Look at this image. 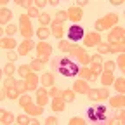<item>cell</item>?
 I'll return each mask as SVG.
<instances>
[{
	"label": "cell",
	"mask_w": 125,
	"mask_h": 125,
	"mask_svg": "<svg viewBox=\"0 0 125 125\" xmlns=\"http://www.w3.org/2000/svg\"><path fill=\"white\" fill-rule=\"evenodd\" d=\"M54 68L57 70V73H61L62 76H76L78 75V68L76 62H73L70 57H62V59H54Z\"/></svg>",
	"instance_id": "6da1fadb"
},
{
	"label": "cell",
	"mask_w": 125,
	"mask_h": 125,
	"mask_svg": "<svg viewBox=\"0 0 125 125\" xmlns=\"http://www.w3.org/2000/svg\"><path fill=\"white\" fill-rule=\"evenodd\" d=\"M116 23H118V16H116V14H106L104 18H101V19H97V21H96L94 28H96L97 33H101V31H104V30L113 28Z\"/></svg>",
	"instance_id": "7a4b0ae2"
},
{
	"label": "cell",
	"mask_w": 125,
	"mask_h": 125,
	"mask_svg": "<svg viewBox=\"0 0 125 125\" xmlns=\"http://www.w3.org/2000/svg\"><path fill=\"white\" fill-rule=\"evenodd\" d=\"M87 116L90 118L92 123H101V122L106 120V108H104L103 104H99V106H90V108L87 109Z\"/></svg>",
	"instance_id": "3957f363"
},
{
	"label": "cell",
	"mask_w": 125,
	"mask_h": 125,
	"mask_svg": "<svg viewBox=\"0 0 125 125\" xmlns=\"http://www.w3.org/2000/svg\"><path fill=\"white\" fill-rule=\"evenodd\" d=\"M35 49H37L38 59H40L42 62H47V61H49V57H51V54H52V47H51L49 42H38Z\"/></svg>",
	"instance_id": "277c9868"
},
{
	"label": "cell",
	"mask_w": 125,
	"mask_h": 125,
	"mask_svg": "<svg viewBox=\"0 0 125 125\" xmlns=\"http://www.w3.org/2000/svg\"><path fill=\"white\" fill-rule=\"evenodd\" d=\"M66 35L71 42H78V40H82L83 35H85V31L82 26H78V24H71L68 30H66Z\"/></svg>",
	"instance_id": "5b68a950"
},
{
	"label": "cell",
	"mask_w": 125,
	"mask_h": 125,
	"mask_svg": "<svg viewBox=\"0 0 125 125\" xmlns=\"http://www.w3.org/2000/svg\"><path fill=\"white\" fill-rule=\"evenodd\" d=\"M83 45L85 47H97L101 43V33H97V31H92V33L89 35H83Z\"/></svg>",
	"instance_id": "8992f818"
},
{
	"label": "cell",
	"mask_w": 125,
	"mask_h": 125,
	"mask_svg": "<svg viewBox=\"0 0 125 125\" xmlns=\"http://www.w3.org/2000/svg\"><path fill=\"white\" fill-rule=\"evenodd\" d=\"M125 35V30L122 26H113V30L108 35V43H115V42H122Z\"/></svg>",
	"instance_id": "52a82bcc"
},
{
	"label": "cell",
	"mask_w": 125,
	"mask_h": 125,
	"mask_svg": "<svg viewBox=\"0 0 125 125\" xmlns=\"http://www.w3.org/2000/svg\"><path fill=\"white\" fill-rule=\"evenodd\" d=\"M66 14H68V21H80L82 18H83V12H82V9L80 7H76L75 4L66 10Z\"/></svg>",
	"instance_id": "ba28073f"
},
{
	"label": "cell",
	"mask_w": 125,
	"mask_h": 125,
	"mask_svg": "<svg viewBox=\"0 0 125 125\" xmlns=\"http://www.w3.org/2000/svg\"><path fill=\"white\" fill-rule=\"evenodd\" d=\"M51 33H52V37H56V38H62V35L66 33V30H64V24H59V23H56V21H52L51 23Z\"/></svg>",
	"instance_id": "9c48e42d"
},
{
	"label": "cell",
	"mask_w": 125,
	"mask_h": 125,
	"mask_svg": "<svg viewBox=\"0 0 125 125\" xmlns=\"http://www.w3.org/2000/svg\"><path fill=\"white\" fill-rule=\"evenodd\" d=\"M31 49H35V43L31 42V40H24L23 43L18 45V54L19 56H28Z\"/></svg>",
	"instance_id": "30bf717a"
},
{
	"label": "cell",
	"mask_w": 125,
	"mask_h": 125,
	"mask_svg": "<svg viewBox=\"0 0 125 125\" xmlns=\"http://www.w3.org/2000/svg\"><path fill=\"white\" fill-rule=\"evenodd\" d=\"M24 111L30 115V116H40L42 113H43V106H40V104H28V106H24Z\"/></svg>",
	"instance_id": "8fae6325"
},
{
	"label": "cell",
	"mask_w": 125,
	"mask_h": 125,
	"mask_svg": "<svg viewBox=\"0 0 125 125\" xmlns=\"http://www.w3.org/2000/svg\"><path fill=\"white\" fill-rule=\"evenodd\" d=\"M47 99H49V90H47L45 87L37 89V104L45 106V104H47Z\"/></svg>",
	"instance_id": "7c38bea8"
},
{
	"label": "cell",
	"mask_w": 125,
	"mask_h": 125,
	"mask_svg": "<svg viewBox=\"0 0 125 125\" xmlns=\"http://www.w3.org/2000/svg\"><path fill=\"white\" fill-rule=\"evenodd\" d=\"M78 76H82L85 82H96L97 80V76L94 75L89 68H80V70H78Z\"/></svg>",
	"instance_id": "4fadbf2b"
},
{
	"label": "cell",
	"mask_w": 125,
	"mask_h": 125,
	"mask_svg": "<svg viewBox=\"0 0 125 125\" xmlns=\"http://www.w3.org/2000/svg\"><path fill=\"white\" fill-rule=\"evenodd\" d=\"M24 80H26V85H28V90H37V85H38V80H40V78L33 73V71H31L26 78H24Z\"/></svg>",
	"instance_id": "5bb4252c"
},
{
	"label": "cell",
	"mask_w": 125,
	"mask_h": 125,
	"mask_svg": "<svg viewBox=\"0 0 125 125\" xmlns=\"http://www.w3.org/2000/svg\"><path fill=\"white\" fill-rule=\"evenodd\" d=\"M51 108L54 109V111H64V108H66V101L62 99L61 96L52 97V104H51Z\"/></svg>",
	"instance_id": "9a60e30c"
},
{
	"label": "cell",
	"mask_w": 125,
	"mask_h": 125,
	"mask_svg": "<svg viewBox=\"0 0 125 125\" xmlns=\"http://www.w3.org/2000/svg\"><path fill=\"white\" fill-rule=\"evenodd\" d=\"M73 90L78 92V94H87L89 92V83L85 80H76L73 83Z\"/></svg>",
	"instance_id": "2e32d148"
},
{
	"label": "cell",
	"mask_w": 125,
	"mask_h": 125,
	"mask_svg": "<svg viewBox=\"0 0 125 125\" xmlns=\"http://www.w3.org/2000/svg\"><path fill=\"white\" fill-rule=\"evenodd\" d=\"M101 83L104 85V87H108V85H111L113 82H115V76H113V71H103L101 75Z\"/></svg>",
	"instance_id": "e0dca14e"
},
{
	"label": "cell",
	"mask_w": 125,
	"mask_h": 125,
	"mask_svg": "<svg viewBox=\"0 0 125 125\" xmlns=\"http://www.w3.org/2000/svg\"><path fill=\"white\" fill-rule=\"evenodd\" d=\"M109 104H111L113 108H123L125 106V97H123V94H116L115 97H111L109 99Z\"/></svg>",
	"instance_id": "ac0fdd59"
},
{
	"label": "cell",
	"mask_w": 125,
	"mask_h": 125,
	"mask_svg": "<svg viewBox=\"0 0 125 125\" xmlns=\"http://www.w3.org/2000/svg\"><path fill=\"white\" fill-rule=\"evenodd\" d=\"M75 57H76V61H78V62H82L83 66L90 62V56L85 52V49H82V47H80V51L76 52V56H75Z\"/></svg>",
	"instance_id": "d6986e66"
},
{
	"label": "cell",
	"mask_w": 125,
	"mask_h": 125,
	"mask_svg": "<svg viewBox=\"0 0 125 125\" xmlns=\"http://www.w3.org/2000/svg\"><path fill=\"white\" fill-rule=\"evenodd\" d=\"M109 45V52H113V54H122L125 51V43L123 40L122 42H115V43H108Z\"/></svg>",
	"instance_id": "ffe728a7"
},
{
	"label": "cell",
	"mask_w": 125,
	"mask_h": 125,
	"mask_svg": "<svg viewBox=\"0 0 125 125\" xmlns=\"http://www.w3.org/2000/svg\"><path fill=\"white\" fill-rule=\"evenodd\" d=\"M40 82L43 87H52L54 85V75L52 73H43L42 78H40Z\"/></svg>",
	"instance_id": "44dd1931"
},
{
	"label": "cell",
	"mask_w": 125,
	"mask_h": 125,
	"mask_svg": "<svg viewBox=\"0 0 125 125\" xmlns=\"http://www.w3.org/2000/svg\"><path fill=\"white\" fill-rule=\"evenodd\" d=\"M12 18V12L9 9H0V23H2V26H5Z\"/></svg>",
	"instance_id": "7402d4cb"
},
{
	"label": "cell",
	"mask_w": 125,
	"mask_h": 125,
	"mask_svg": "<svg viewBox=\"0 0 125 125\" xmlns=\"http://www.w3.org/2000/svg\"><path fill=\"white\" fill-rule=\"evenodd\" d=\"M0 115H2V122L4 125H7V123H12V122H16V116L10 113V111H5V109H2V111H0Z\"/></svg>",
	"instance_id": "603a6c76"
},
{
	"label": "cell",
	"mask_w": 125,
	"mask_h": 125,
	"mask_svg": "<svg viewBox=\"0 0 125 125\" xmlns=\"http://www.w3.org/2000/svg\"><path fill=\"white\" fill-rule=\"evenodd\" d=\"M16 47H18V43H16L14 38H2V49H5L7 52L16 49Z\"/></svg>",
	"instance_id": "cb8c5ba5"
},
{
	"label": "cell",
	"mask_w": 125,
	"mask_h": 125,
	"mask_svg": "<svg viewBox=\"0 0 125 125\" xmlns=\"http://www.w3.org/2000/svg\"><path fill=\"white\" fill-rule=\"evenodd\" d=\"M51 19H52V18H51V14H49V12H40V16H38V23H40L43 28H47V26L52 23Z\"/></svg>",
	"instance_id": "d4e9b609"
},
{
	"label": "cell",
	"mask_w": 125,
	"mask_h": 125,
	"mask_svg": "<svg viewBox=\"0 0 125 125\" xmlns=\"http://www.w3.org/2000/svg\"><path fill=\"white\" fill-rule=\"evenodd\" d=\"M49 35H52L49 28H43V26H40V28L37 30V37L40 38V42H45L47 38H49Z\"/></svg>",
	"instance_id": "484cf974"
},
{
	"label": "cell",
	"mask_w": 125,
	"mask_h": 125,
	"mask_svg": "<svg viewBox=\"0 0 125 125\" xmlns=\"http://www.w3.org/2000/svg\"><path fill=\"white\" fill-rule=\"evenodd\" d=\"M61 97L64 99L66 103H73V101H75V90H73V89L62 90V92H61Z\"/></svg>",
	"instance_id": "4316f807"
},
{
	"label": "cell",
	"mask_w": 125,
	"mask_h": 125,
	"mask_svg": "<svg viewBox=\"0 0 125 125\" xmlns=\"http://www.w3.org/2000/svg\"><path fill=\"white\" fill-rule=\"evenodd\" d=\"M43 66H45V62H42L38 57L37 59H31V62H30V68H31V71H40V70H43Z\"/></svg>",
	"instance_id": "83f0119b"
},
{
	"label": "cell",
	"mask_w": 125,
	"mask_h": 125,
	"mask_svg": "<svg viewBox=\"0 0 125 125\" xmlns=\"http://www.w3.org/2000/svg\"><path fill=\"white\" fill-rule=\"evenodd\" d=\"M113 85H115V90L118 92V94H123L125 92V78H118V80H115L113 82Z\"/></svg>",
	"instance_id": "f1b7e54d"
},
{
	"label": "cell",
	"mask_w": 125,
	"mask_h": 125,
	"mask_svg": "<svg viewBox=\"0 0 125 125\" xmlns=\"http://www.w3.org/2000/svg\"><path fill=\"white\" fill-rule=\"evenodd\" d=\"M19 96H21V94H19V90H18V89H16V85L7 89V99L16 101V99H19Z\"/></svg>",
	"instance_id": "f546056e"
},
{
	"label": "cell",
	"mask_w": 125,
	"mask_h": 125,
	"mask_svg": "<svg viewBox=\"0 0 125 125\" xmlns=\"http://www.w3.org/2000/svg\"><path fill=\"white\" fill-rule=\"evenodd\" d=\"M21 35H23L26 40H31V37L35 35V31H33V26H24V28H21Z\"/></svg>",
	"instance_id": "4dcf8cb0"
},
{
	"label": "cell",
	"mask_w": 125,
	"mask_h": 125,
	"mask_svg": "<svg viewBox=\"0 0 125 125\" xmlns=\"http://www.w3.org/2000/svg\"><path fill=\"white\" fill-rule=\"evenodd\" d=\"M30 73H31V68H30V64H21V66L18 68V75H19V76H23V78H26Z\"/></svg>",
	"instance_id": "1f68e13d"
},
{
	"label": "cell",
	"mask_w": 125,
	"mask_h": 125,
	"mask_svg": "<svg viewBox=\"0 0 125 125\" xmlns=\"http://www.w3.org/2000/svg\"><path fill=\"white\" fill-rule=\"evenodd\" d=\"M16 89L19 90V94L23 96V94L28 92V85H26V80H16Z\"/></svg>",
	"instance_id": "d6a6232c"
},
{
	"label": "cell",
	"mask_w": 125,
	"mask_h": 125,
	"mask_svg": "<svg viewBox=\"0 0 125 125\" xmlns=\"http://www.w3.org/2000/svg\"><path fill=\"white\" fill-rule=\"evenodd\" d=\"M64 21H68V14H66L64 10H57V12H56V23L64 24Z\"/></svg>",
	"instance_id": "836d02e7"
},
{
	"label": "cell",
	"mask_w": 125,
	"mask_h": 125,
	"mask_svg": "<svg viewBox=\"0 0 125 125\" xmlns=\"http://www.w3.org/2000/svg\"><path fill=\"white\" fill-rule=\"evenodd\" d=\"M28 16H30V18H38V16H40L38 7L35 5V2H31V5L28 7Z\"/></svg>",
	"instance_id": "e575fe53"
},
{
	"label": "cell",
	"mask_w": 125,
	"mask_h": 125,
	"mask_svg": "<svg viewBox=\"0 0 125 125\" xmlns=\"http://www.w3.org/2000/svg\"><path fill=\"white\" fill-rule=\"evenodd\" d=\"M70 47H71V43H70L68 40H59L57 49H59L61 52H70Z\"/></svg>",
	"instance_id": "d590c367"
},
{
	"label": "cell",
	"mask_w": 125,
	"mask_h": 125,
	"mask_svg": "<svg viewBox=\"0 0 125 125\" xmlns=\"http://www.w3.org/2000/svg\"><path fill=\"white\" fill-rule=\"evenodd\" d=\"M19 28H24V26H31V21H30V16L28 14H21L19 16Z\"/></svg>",
	"instance_id": "8d00e7d4"
},
{
	"label": "cell",
	"mask_w": 125,
	"mask_h": 125,
	"mask_svg": "<svg viewBox=\"0 0 125 125\" xmlns=\"http://www.w3.org/2000/svg\"><path fill=\"white\" fill-rule=\"evenodd\" d=\"M101 64H103V71H113L116 68L115 61H104V62H101Z\"/></svg>",
	"instance_id": "74e56055"
},
{
	"label": "cell",
	"mask_w": 125,
	"mask_h": 125,
	"mask_svg": "<svg viewBox=\"0 0 125 125\" xmlns=\"http://www.w3.org/2000/svg\"><path fill=\"white\" fill-rule=\"evenodd\" d=\"M97 52H99V56H103V54H109V45L104 43V42H101V43L97 45Z\"/></svg>",
	"instance_id": "f35d334b"
},
{
	"label": "cell",
	"mask_w": 125,
	"mask_h": 125,
	"mask_svg": "<svg viewBox=\"0 0 125 125\" xmlns=\"http://www.w3.org/2000/svg\"><path fill=\"white\" fill-rule=\"evenodd\" d=\"M30 122V115L26 113V115H18L16 116V123H19V125H26Z\"/></svg>",
	"instance_id": "ab89813d"
},
{
	"label": "cell",
	"mask_w": 125,
	"mask_h": 125,
	"mask_svg": "<svg viewBox=\"0 0 125 125\" xmlns=\"http://www.w3.org/2000/svg\"><path fill=\"white\" fill-rule=\"evenodd\" d=\"M14 71H16L14 64H12V62H7L5 68H4V75H5V76H12V75H14Z\"/></svg>",
	"instance_id": "60d3db41"
},
{
	"label": "cell",
	"mask_w": 125,
	"mask_h": 125,
	"mask_svg": "<svg viewBox=\"0 0 125 125\" xmlns=\"http://www.w3.org/2000/svg\"><path fill=\"white\" fill-rule=\"evenodd\" d=\"M97 96H99V101H103V99H108V97H109V90H108L106 87H103V89H97Z\"/></svg>",
	"instance_id": "b9f144b4"
},
{
	"label": "cell",
	"mask_w": 125,
	"mask_h": 125,
	"mask_svg": "<svg viewBox=\"0 0 125 125\" xmlns=\"http://www.w3.org/2000/svg\"><path fill=\"white\" fill-rule=\"evenodd\" d=\"M94 75H96V76H99L101 73H103V64H94V62H92V66L89 68Z\"/></svg>",
	"instance_id": "7bdbcfd3"
},
{
	"label": "cell",
	"mask_w": 125,
	"mask_h": 125,
	"mask_svg": "<svg viewBox=\"0 0 125 125\" xmlns=\"http://www.w3.org/2000/svg\"><path fill=\"white\" fill-rule=\"evenodd\" d=\"M30 103H31V97L28 96V94H23V96L19 97V106H23V108H24V106H28Z\"/></svg>",
	"instance_id": "ee69618b"
},
{
	"label": "cell",
	"mask_w": 125,
	"mask_h": 125,
	"mask_svg": "<svg viewBox=\"0 0 125 125\" xmlns=\"http://www.w3.org/2000/svg\"><path fill=\"white\" fill-rule=\"evenodd\" d=\"M87 96H89V99H90V101H99V96H97V89H89Z\"/></svg>",
	"instance_id": "f6af8a7d"
},
{
	"label": "cell",
	"mask_w": 125,
	"mask_h": 125,
	"mask_svg": "<svg viewBox=\"0 0 125 125\" xmlns=\"http://www.w3.org/2000/svg\"><path fill=\"white\" fill-rule=\"evenodd\" d=\"M61 92H62L61 89H57V87L52 85V87L49 89V96H51V97H57V96H61Z\"/></svg>",
	"instance_id": "bcb514c9"
},
{
	"label": "cell",
	"mask_w": 125,
	"mask_h": 125,
	"mask_svg": "<svg viewBox=\"0 0 125 125\" xmlns=\"http://www.w3.org/2000/svg\"><path fill=\"white\" fill-rule=\"evenodd\" d=\"M70 125H85V120L80 118V116H73L70 120Z\"/></svg>",
	"instance_id": "7dc6e473"
},
{
	"label": "cell",
	"mask_w": 125,
	"mask_h": 125,
	"mask_svg": "<svg viewBox=\"0 0 125 125\" xmlns=\"http://www.w3.org/2000/svg\"><path fill=\"white\" fill-rule=\"evenodd\" d=\"M16 31H18V26H16V24H7V28H5V35H14Z\"/></svg>",
	"instance_id": "c3c4849f"
},
{
	"label": "cell",
	"mask_w": 125,
	"mask_h": 125,
	"mask_svg": "<svg viewBox=\"0 0 125 125\" xmlns=\"http://www.w3.org/2000/svg\"><path fill=\"white\" fill-rule=\"evenodd\" d=\"M115 64H118L120 70H125V56H123V52L118 56V62H115Z\"/></svg>",
	"instance_id": "681fc988"
},
{
	"label": "cell",
	"mask_w": 125,
	"mask_h": 125,
	"mask_svg": "<svg viewBox=\"0 0 125 125\" xmlns=\"http://www.w3.org/2000/svg\"><path fill=\"white\" fill-rule=\"evenodd\" d=\"M14 85H16V80H14L12 76H7V78H5V82H4V87L9 89V87H14Z\"/></svg>",
	"instance_id": "f907efd6"
},
{
	"label": "cell",
	"mask_w": 125,
	"mask_h": 125,
	"mask_svg": "<svg viewBox=\"0 0 125 125\" xmlns=\"http://www.w3.org/2000/svg\"><path fill=\"white\" fill-rule=\"evenodd\" d=\"M18 56H19V54H18V52H14V51H9V52H7V59H9L10 62H14L16 59H18Z\"/></svg>",
	"instance_id": "816d5d0a"
},
{
	"label": "cell",
	"mask_w": 125,
	"mask_h": 125,
	"mask_svg": "<svg viewBox=\"0 0 125 125\" xmlns=\"http://www.w3.org/2000/svg\"><path fill=\"white\" fill-rule=\"evenodd\" d=\"M16 5H18V7H30L31 5V2H28V0H16Z\"/></svg>",
	"instance_id": "f5cc1de1"
},
{
	"label": "cell",
	"mask_w": 125,
	"mask_h": 125,
	"mask_svg": "<svg viewBox=\"0 0 125 125\" xmlns=\"http://www.w3.org/2000/svg\"><path fill=\"white\" fill-rule=\"evenodd\" d=\"M90 61L94 62V64H101V62H103V57H101L99 54H96V56H92V57H90Z\"/></svg>",
	"instance_id": "db71d44e"
},
{
	"label": "cell",
	"mask_w": 125,
	"mask_h": 125,
	"mask_svg": "<svg viewBox=\"0 0 125 125\" xmlns=\"http://www.w3.org/2000/svg\"><path fill=\"white\" fill-rule=\"evenodd\" d=\"M125 122V113H123V108H122V111H120V115H116V123H123Z\"/></svg>",
	"instance_id": "11a10c76"
},
{
	"label": "cell",
	"mask_w": 125,
	"mask_h": 125,
	"mask_svg": "<svg viewBox=\"0 0 125 125\" xmlns=\"http://www.w3.org/2000/svg\"><path fill=\"white\" fill-rule=\"evenodd\" d=\"M57 123V118L56 116H49V118H45V125H56Z\"/></svg>",
	"instance_id": "9f6ffc18"
},
{
	"label": "cell",
	"mask_w": 125,
	"mask_h": 125,
	"mask_svg": "<svg viewBox=\"0 0 125 125\" xmlns=\"http://www.w3.org/2000/svg\"><path fill=\"white\" fill-rule=\"evenodd\" d=\"M47 4H49V2H45V0H37V2H35L37 7H45Z\"/></svg>",
	"instance_id": "6f0895ef"
},
{
	"label": "cell",
	"mask_w": 125,
	"mask_h": 125,
	"mask_svg": "<svg viewBox=\"0 0 125 125\" xmlns=\"http://www.w3.org/2000/svg\"><path fill=\"white\" fill-rule=\"evenodd\" d=\"M87 4H89V2H87V0H82V2H76L75 5H76V7H80V9H82V7H83V5H87Z\"/></svg>",
	"instance_id": "680465c9"
},
{
	"label": "cell",
	"mask_w": 125,
	"mask_h": 125,
	"mask_svg": "<svg viewBox=\"0 0 125 125\" xmlns=\"http://www.w3.org/2000/svg\"><path fill=\"white\" fill-rule=\"evenodd\" d=\"M28 123H30V125H38V120H37V118H35V116H31V118H30V122H28Z\"/></svg>",
	"instance_id": "91938a15"
},
{
	"label": "cell",
	"mask_w": 125,
	"mask_h": 125,
	"mask_svg": "<svg viewBox=\"0 0 125 125\" xmlns=\"http://www.w3.org/2000/svg\"><path fill=\"white\" fill-rule=\"evenodd\" d=\"M123 2H122V0H111V5H122Z\"/></svg>",
	"instance_id": "94428289"
},
{
	"label": "cell",
	"mask_w": 125,
	"mask_h": 125,
	"mask_svg": "<svg viewBox=\"0 0 125 125\" xmlns=\"http://www.w3.org/2000/svg\"><path fill=\"white\" fill-rule=\"evenodd\" d=\"M49 5H52V7H57V5H59V2H57V0H51V2H49Z\"/></svg>",
	"instance_id": "6125c7cd"
},
{
	"label": "cell",
	"mask_w": 125,
	"mask_h": 125,
	"mask_svg": "<svg viewBox=\"0 0 125 125\" xmlns=\"http://www.w3.org/2000/svg\"><path fill=\"white\" fill-rule=\"evenodd\" d=\"M2 9H7V0H2Z\"/></svg>",
	"instance_id": "be15d7a7"
}]
</instances>
